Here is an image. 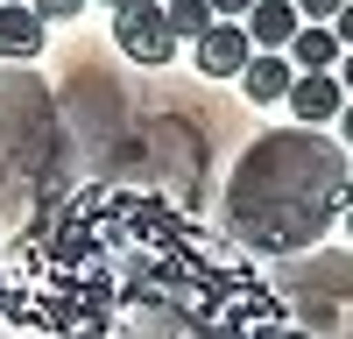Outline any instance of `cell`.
<instances>
[{
	"mask_svg": "<svg viewBox=\"0 0 353 339\" xmlns=\"http://www.w3.org/2000/svg\"><path fill=\"white\" fill-rule=\"evenodd\" d=\"M43 21H71V14H85V0H28Z\"/></svg>",
	"mask_w": 353,
	"mask_h": 339,
	"instance_id": "30bf717a",
	"label": "cell"
},
{
	"mask_svg": "<svg viewBox=\"0 0 353 339\" xmlns=\"http://www.w3.org/2000/svg\"><path fill=\"white\" fill-rule=\"evenodd\" d=\"M163 21H170V36H176V43H198L219 14L205 8V0H163Z\"/></svg>",
	"mask_w": 353,
	"mask_h": 339,
	"instance_id": "9c48e42d",
	"label": "cell"
},
{
	"mask_svg": "<svg viewBox=\"0 0 353 339\" xmlns=\"http://www.w3.org/2000/svg\"><path fill=\"white\" fill-rule=\"evenodd\" d=\"M325 28H332V36H339V50H353V0H346V8H339V14L325 21Z\"/></svg>",
	"mask_w": 353,
	"mask_h": 339,
	"instance_id": "7c38bea8",
	"label": "cell"
},
{
	"mask_svg": "<svg viewBox=\"0 0 353 339\" xmlns=\"http://www.w3.org/2000/svg\"><path fill=\"white\" fill-rule=\"evenodd\" d=\"M297 21H304V14L290 8V0H254L241 28H248V43H254V50H283L290 36H297Z\"/></svg>",
	"mask_w": 353,
	"mask_h": 339,
	"instance_id": "52a82bcc",
	"label": "cell"
},
{
	"mask_svg": "<svg viewBox=\"0 0 353 339\" xmlns=\"http://www.w3.org/2000/svg\"><path fill=\"white\" fill-rule=\"evenodd\" d=\"M339 226H346V240H353V198H346V212H339Z\"/></svg>",
	"mask_w": 353,
	"mask_h": 339,
	"instance_id": "2e32d148",
	"label": "cell"
},
{
	"mask_svg": "<svg viewBox=\"0 0 353 339\" xmlns=\"http://www.w3.org/2000/svg\"><path fill=\"white\" fill-rule=\"evenodd\" d=\"M248 56H254V43H248L241 21H212V28L198 36V71H205V78H241Z\"/></svg>",
	"mask_w": 353,
	"mask_h": 339,
	"instance_id": "3957f363",
	"label": "cell"
},
{
	"mask_svg": "<svg viewBox=\"0 0 353 339\" xmlns=\"http://www.w3.org/2000/svg\"><path fill=\"white\" fill-rule=\"evenodd\" d=\"M283 56H290L297 71H332V64H339V36H332L325 21H297V36L283 43Z\"/></svg>",
	"mask_w": 353,
	"mask_h": 339,
	"instance_id": "ba28073f",
	"label": "cell"
},
{
	"mask_svg": "<svg viewBox=\"0 0 353 339\" xmlns=\"http://www.w3.org/2000/svg\"><path fill=\"white\" fill-rule=\"evenodd\" d=\"M290 113H297V121L304 127H318V121H332V113L346 106V92H339V78L332 71H297V78H290Z\"/></svg>",
	"mask_w": 353,
	"mask_h": 339,
	"instance_id": "277c9868",
	"label": "cell"
},
{
	"mask_svg": "<svg viewBox=\"0 0 353 339\" xmlns=\"http://www.w3.org/2000/svg\"><path fill=\"white\" fill-rule=\"evenodd\" d=\"M113 43H121L128 64H176V36L156 0H128V8H113Z\"/></svg>",
	"mask_w": 353,
	"mask_h": 339,
	"instance_id": "7a4b0ae2",
	"label": "cell"
},
{
	"mask_svg": "<svg viewBox=\"0 0 353 339\" xmlns=\"http://www.w3.org/2000/svg\"><path fill=\"white\" fill-rule=\"evenodd\" d=\"M290 78H297V64H290L283 50H254L248 64H241V92H248L254 106H276V99L290 92Z\"/></svg>",
	"mask_w": 353,
	"mask_h": 339,
	"instance_id": "8992f818",
	"label": "cell"
},
{
	"mask_svg": "<svg viewBox=\"0 0 353 339\" xmlns=\"http://www.w3.org/2000/svg\"><path fill=\"white\" fill-rule=\"evenodd\" d=\"M205 8H212L219 21H233V14H248V8H254V0H205Z\"/></svg>",
	"mask_w": 353,
	"mask_h": 339,
	"instance_id": "5bb4252c",
	"label": "cell"
},
{
	"mask_svg": "<svg viewBox=\"0 0 353 339\" xmlns=\"http://www.w3.org/2000/svg\"><path fill=\"white\" fill-rule=\"evenodd\" d=\"M353 198L346 149L318 127H276L233 163L226 184V234L254 254H297L325 240Z\"/></svg>",
	"mask_w": 353,
	"mask_h": 339,
	"instance_id": "6da1fadb",
	"label": "cell"
},
{
	"mask_svg": "<svg viewBox=\"0 0 353 339\" xmlns=\"http://www.w3.org/2000/svg\"><path fill=\"white\" fill-rule=\"evenodd\" d=\"M290 8H297V14H304V21H332V14H339V8H346V0H290Z\"/></svg>",
	"mask_w": 353,
	"mask_h": 339,
	"instance_id": "8fae6325",
	"label": "cell"
},
{
	"mask_svg": "<svg viewBox=\"0 0 353 339\" xmlns=\"http://www.w3.org/2000/svg\"><path fill=\"white\" fill-rule=\"evenodd\" d=\"M43 14L28 8V0H0V56H14V64H28V56H43Z\"/></svg>",
	"mask_w": 353,
	"mask_h": 339,
	"instance_id": "5b68a950",
	"label": "cell"
},
{
	"mask_svg": "<svg viewBox=\"0 0 353 339\" xmlns=\"http://www.w3.org/2000/svg\"><path fill=\"white\" fill-rule=\"evenodd\" d=\"M332 78H339V92L353 99V50H339V64H332Z\"/></svg>",
	"mask_w": 353,
	"mask_h": 339,
	"instance_id": "4fadbf2b",
	"label": "cell"
},
{
	"mask_svg": "<svg viewBox=\"0 0 353 339\" xmlns=\"http://www.w3.org/2000/svg\"><path fill=\"white\" fill-rule=\"evenodd\" d=\"M332 121H339V141H346V149H353V99H346V106L332 113Z\"/></svg>",
	"mask_w": 353,
	"mask_h": 339,
	"instance_id": "9a60e30c",
	"label": "cell"
},
{
	"mask_svg": "<svg viewBox=\"0 0 353 339\" xmlns=\"http://www.w3.org/2000/svg\"><path fill=\"white\" fill-rule=\"evenodd\" d=\"M99 8H128V0H99Z\"/></svg>",
	"mask_w": 353,
	"mask_h": 339,
	"instance_id": "e0dca14e",
	"label": "cell"
}]
</instances>
